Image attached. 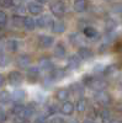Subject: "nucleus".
I'll use <instances>...</instances> for the list:
<instances>
[{
	"label": "nucleus",
	"instance_id": "nucleus-43",
	"mask_svg": "<svg viewBox=\"0 0 122 123\" xmlns=\"http://www.w3.org/2000/svg\"><path fill=\"white\" fill-rule=\"evenodd\" d=\"M83 123H95V121H94V119H90V118H88V119H85Z\"/></svg>",
	"mask_w": 122,
	"mask_h": 123
},
{
	"label": "nucleus",
	"instance_id": "nucleus-27",
	"mask_svg": "<svg viewBox=\"0 0 122 123\" xmlns=\"http://www.w3.org/2000/svg\"><path fill=\"white\" fill-rule=\"evenodd\" d=\"M84 35L88 38H95V37H97V31L93 26H86V27H84Z\"/></svg>",
	"mask_w": 122,
	"mask_h": 123
},
{
	"label": "nucleus",
	"instance_id": "nucleus-18",
	"mask_svg": "<svg viewBox=\"0 0 122 123\" xmlns=\"http://www.w3.org/2000/svg\"><path fill=\"white\" fill-rule=\"evenodd\" d=\"M74 110H75V106L70 101H67L60 106V113L64 115V116H70L74 112Z\"/></svg>",
	"mask_w": 122,
	"mask_h": 123
},
{
	"label": "nucleus",
	"instance_id": "nucleus-20",
	"mask_svg": "<svg viewBox=\"0 0 122 123\" xmlns=\"http://www.w3.org/2000/svg\"><path fill=\"white\" fill-rule=\"evenodd\" d=\"M53 54L56 58L58 59H63L67 54V50H65V47L63 43H57L56 47H54V50H53Z\"/></svg>",
	"mask_w": 122,
	"mask_h": 123
},
{
	"label": "nucleus",
	"instance_id": "nucleus-7",
	"mask_svg": "<svg viewBox=\"0 0 122 123\" xmlns=\"http://www.w3.org/2000/svg\"><path fill=\"white\" fill-rule=\"evenodd\" d=\"M52 18L48 14H45V15H41L37 20H36V25L39 27V28H47V27H51L52 26Z\"/></svg>",
	"mask_w": 122,
	"mask_h": 123
},
{
	"label": "nucleus",
	"instance_id": "nucleus-2",
	"mask_svg": "<svg viewBox=\"0 0 122 123\" xmlns=\"http://www.w3.org/2000/svg\"><path fill=\"white\" fill-rule=\"evenodd\" d=\"M7 80H9V84L14 86V87H17L22 84V81H24V76L22 74L20 73V71L17 70H13V71H10L9 75H7Z\"/></svg>",
	"mask_w": 122,
	"mask_h": 123
},
{
	"label": "nucleus",
	"instance_id": "nucleus-37",
	"mask_svg": "<svg viewBox=\"0 0 122 123\" xmlns=\"http://www.w3.org/2000/svg\"><path fill=\"white\" fill-rule=\"evenodd\" d=\"M35 123H48L47 122V115H38L35 119Z\"/></svg>",
	"mask_w": 122,
	"mask_h": 123
},
{
	"label": "nucleus",
	"instance_id": "nucleus-16",
	"mask_svg": "<svg viewBox=\"0 0 122 123\" xmlns=\"http://www.w3.org/2000/svg\"><path fill=\"white\" fill-rule=\"evenodd\" d=\"M78 55L80 59H84V60H89L90 58H93L94 57V53H93V50H91L90 48L83 46V47H80L79 50H78Z\"/></svg>",
	"mask_w": 122,
	"mask_h": 123
},
{
	"label": "nucleus",
	"instance_id": "nucleus-6",
	"mask_svg": "<svg viewBox=\"0 0 122 123\" xmlns=\"http://www.w3.org/2000/svg\"><path fill=\"white\" fill-rule=\"evenodd\" d=\"M65 76H67V71H65L63 68H56L53 71H51L49 79L52 80L53 83H57V81L63 80Z\"/></svg>",
	"mask_w": 122,
	"mask_h": 123
},
{
	"label": "nucleus",
	"instance_id": "nucleus-26",
	"mask_svg": "<svg viewBox=\"0 0 122 123\" xmlns=\"http://www.w3.org/2000/svg\"><path fill=\"white\" fill-rule=\"evenodd\" d=\"M73 6H74V10L77 12H84L88 9V3L84 1V0H77V1H74Z\"/></svg>",
	"mask_w": 122,
	"mask_h": 123
},
{
	"label": "nucleus",
	"instance_id": "nucleus-17",
	"mask_svg": "<svg viewBox=\"0 0 122 123\" xmlns=\"http://www.w3.org/2000/svg\"><path fill=\"white\" fill-rule=\"evenodd\" d=\"M70 90H72V94L79 98H81L84 96V85L80 83H74L70 85Z\"/></svg>",
	"mask_w": 122,
	"mask_h": 123
},
{
	"label": "nucleus",
	"instance_id": "nucleus-25",
	"mask_svg": "<svg viewBox=\"0 0 122 123\" xmlns=\"http://www.w3.org/2000/svg\"><path fill=\"white\" fill-rule=\"evenodd\" d=\"M116 27H117V21L115 18H107L105 21V30L107 33H112Z\"/></svg>",
	"mask_w": 122,
	"mask_h": 123
},
{
	"label": "nucleus",
	"instance_id": "nucleus-21",
	"mask_svg": "<svg viewBox=\"0 0 122 123\" xmlns=\"http://www.w3.org/2000/svg\"><path fill=\"white\" fill-rule=\"evenodd\" d=\"M5 48L9 50V52L15 53V52H17V50L20 49V42L16 41V39H9L7 42L5 43Z\"/></svg>",
	"mask_w": 122,
	"mask_h": 123
},
{
	"label": "nucleus",
	"instance_id": "nucleus-4",
	"mask_svg": "<svg viewBox=\"0 0 122 123\" xmlns=\"http://www.w3.org/2000/svg\"><path fill=\"white\" fill-rule=\"evenodd\" d=\"M38 68L39 70H45V71H53V63L48 57H41L38 59Z\"/></svg>",
	"mask_w": 122,
	"mask_h": 123
},
{
	"label": "nucleus",
	"instance_id": "nucleus-40",
	"mask_svg": "<svg viewBox=\"0 0 122 123\" xmlns=\"http://www.w3.org/2000/svg\"><path fill=\"white\" fill-rule=\"evenodd\" d=\"M48 123H65V121L62 117H53L51 121H48Z\"/></svg>",
	"mask_w": 122,
	"mask_h": 123
},
{
	"label": "nucleus",
	"instance_id": "nucleus-47",
	"mask_svg": "<svg viewBox=\"0 0 122 123\" xmlns=\"http://www.w3.org/2000/svg\"><path fill=\"white\" fill-rule=\"evenodd\" d=\"M118 87H120V89L122 90V80H121V81H120V83H118Z\"/></svg>",
	"mask_w": 122,
	"mask_h": 123
},
{
	"label": "nucleus",
	"instance_id": "nucleus-45",
	"mask_svg": "<svg viewBox=\"0 0 122 123\" xmlns=\"http://www.w3.org/2000/svg\"><path fill=\"white\" fill-rule=\"evenodd\" d=\"M3 42H1V39H0V54H1V50H3Z\"/></svg>",
	"mask_w": 122,
	"mask_h": 123
},
{
	"label": "nucleus",
	"instance_id": "nucleus-28",
	"mask_svg": "<svg viewBox=\"0 0 122 123\" xmlns=\"http://www.w3.org/2000/svg\"><path fill=\"white\" fill-rule=\"evenodd\" d=\"M11 101V94H10L9 91H0V104L1 105H6L9 102Z\"/></svg>",
	"mask_w": 122,
	"mask_h": 123
},
{
	"label": "nucleus",
	"instance_id": "nucleus-39",
	"mask_svg": "<svg viewBox=\"0 0 122 123\" xmlns=\"http://www.w3.org/2000/svg\"><path fill=\"white\" fill-rule=\"evenodd\" d=\"M104 70H105V67L103 64H96L94 67V71H95V73H104Z\"/></svg>",
	"mask_w": 122,
	"mask_h": 123
},
{
	"label": "nucleus",
	"instance_id": "nucleus-15",
	"mask_svg": "<svg viewBox=\"0 0 122 123\" xmlns=\"http://www.w3.org/2000/svg\"><path fill=\"white\" fill-rule=\"evenodd\" d=\"M11 113H13L14 117H25L26 106H24L22 104H15L13 106V108H11Z\"/></svg>",
	"mask_w": 122,
	"mask_h": 123
},
{
	"label": "nucleus",
	"instance_id": "nucleus-44",
	"mask_svg": "<svg viewBox=\"0 0 122 123\" xmlns=\"http://www.w3.org/2000/svg\"><path fill=\"white\" fill-rule=\"evenodd\" d=\"M109 123H122L121 121H118V119H111Z\"/></svg>",
	"mask_w": 122,
	"mask_h": 123
},
{
	"label": "nucleus",
	"instance_id": "nucleus-3",
	"mask_svg": "<svg viewBox=\"0 0 122 123\" xmlns=\"http://www.w3.org/2000/svg\"><path fill=\"white\" fill-rule=\"evenodd\" d=\"M51 12H52L56 17H62L65 12V5L62 1H53L49 4Z\"/></svg>",
	"mask_w": 122,
	"mask_h": 123
},
{
	"label": "nucleus",
	"instance_id": "nucleus-5",
	"mask_svg": "<svg viewBox=\"0 0 122 123\" xmlns=\"http://www.w3.org/2000/svg\"><path fill=\"white\" fill-rule=\"evenodd\" d=\"M41 75V70L38 67H30L27 69V80L30 83H37L39 80Z\"/></svg>",
	"mask_w": 122,
	"mask_h": 123
},
{
	"label": "nucleus",
	"instance_id": "nucleus-24",
	"mask_svg": "<svg viewBox=\"0 0 122 123\" xmlns=\"http://www.w3.org/2000/svg\"><path fill=\"white\" fill-rule=\"evenodd\" d=\"M88 107H89V101L86 98H84V97L78 98L77 104H75V108L78 112H85Z\"/></svg>",
	"mask_w": 122,
	"mask_h": 123
},
{
	"label": "nucleus",
	"instance_id": "nucleus-46",
	"mask_svg": "<svg viewBox=\"0 0 122 123\" xmlns=\"http://www.w3.org/2000/svg\"><path fill=\"white\" fill-rule=\"evenodd\" d=\"M68 123H79V122H78L77 119H70V121H69Z\"/></svg>",
	"mask_w": 122,
	"mask_h": 123
},
{
	"label": "nucleus",
	"instance_id": "nucleus-36",
	"mask_svg": "<svg viewBox=\"0 0 122 123\" xmlns=\"http://www.w3.org/2000/svg\"><path fill=\"white\" fill-rule=\"evenodd\" d=\"M0 6L5 7V9L13 7L14 6V1H11V0H1V1H0Z\"/></svg>",
	"mask_w": 122,
	"mask_h": 123
},
{
	"label": "nucleus",
	"instance_id": "nucleus-30",
	"mask_svg": "<svg viewBox=\"0 0 122 123\" xmlns=\"http://www.w3.org/2000/svg\"><path fill=\"white\" fill-rule=\"evenodd\" d=\"M99 117L101 118V121H103L104 123H109L110 122V111L106 110V108L101 110L100 113H99Z\"/></svg>",
	"mask_w": 122,
	"mask_h": 123
},
{
	"label": "nucleus",
	"instance_id": "nucleus-38",
	"mask_svg": "<svg viewBox=\"0 0 122 123\" xmlns=\"http://www.w3.org/2000/svg\"><path fill=\"white\" fill-rule=\"evenodd\" d=\"M7 119V115L3 107H0V123H5Z\"/></svg>",
	"mask_w": 122,
	"mask_h": 123
},
{
	"label": "nucleus",
	"instance_id": "nucleus-48",
	"mask_svg": "<svg viewBox=\"0 0 122 123\" xmlns=\"http://www.w3.org/2000/svg\"><path fill=\"white\" fill-rule=\"evenodd\" d=\"M121 21H122V15H121Z\"/></svg>",
	"mask_w": 122,
	"mask_h": 123
},
{
	"label": "nucleus",
	"instance_id": "nucleus-42",
	"mask_svg": "<svg viewBox=\"0 0 122 123\" xmlns=\"http://www.w3.org/2000/svg\"><path fill=\"white\" fill-rule=\"evenodd\" d=\"M5 85V76L3 74H0V87H3Z\"/></svg>",
	"mask_w": 122,
	"mask_h": 123
},
{
	"label": "nucleus",
	"instance_id": "nucleus-13",
	"mask_svg": "<svg viewBox=\"0 0 122 123\" xmlns=\"http://www.w3.org/2000/svg\"><path fill=\"white\" fill-rule=\"evenodd\" d=\"M25 98H26V91L22 89H15L11 94V100L15 104H21Z\"/></svg>",
	"mask_w": 122,
	"mask_h": 123
},
{
	"label": "nucleus",
	"instance_id": "nucleus-9",
	"mask_svg": "<svg viewBox=\"0 0 122 123\" xmlns=\"http://www.w3.org/2000/svg\"><path fill=\"white\" fill-rule=\"evenodd\" d=\"M30 64H31V58L27 54H20L16 58V65L21 69H27L30 68Z\"/></svg>",
	"mask_w": 122,
	"mask_h": 123
},
{
	"label": "nucleus",
	"instance_id": "nucleus-14",
	"mask_svg": "<svg viewBox=\"0 0 122 123\" xmlns=\"http://www.w3.org/2000/svg\"><path fill=\"white\" fill-rule=\"evenodd\" d=\"M51 30H52L53 33H63L65 31V24L63 20H54L52 22V26H51Z\"/></svg>",
	"mask_w": 122,
	"mask_h": 123
},
{
	"label": "nucleus",
	"instance_id": "nucleus-12",
	"mask_svg": "<svg viewBox=\"0 0 122 123\" xmlns=\"http://www.w3.org/2000/svg\"><path fill=\"white\" fill-rule=\"evenodd\" d=\"M93 90H96L97 91H104L106 87H107V81L104 79V78H94V81L90 86Z\"/></svg>",
	"mask_w": 122,
	"mask_h": 123
},
{
	"label": "nucleus",
	"instance_id": "nucleus-22",
	"mask_svg": "<svg viewBox=\"0 0 122 123\" xmlns=\"http://www.w3.org/2000/svg\"><path fill=\"white\" fill-rule=\"evenodd\" d=\"M69 96H70V92H69L68 89H59V90L56 92V97H57V100L63 101V104L68 101Z\"/></svg>",
	"mask_w": 122,
	"mask_h": 123
},
{
	"label": "nucleus",
	"instance_id": "nucleus-34",
	"mask_svg": "<svg viewBox=\"0 0 122 123\" xmlns=\"http://www.w3.org/2000/svg\"><path fill=\"white\" fill-rule=\"evenodd\" d=\"M117 70V68H116V65H114V64H111V65H107V67H105V70H104V75L105 76H109V75H112L115 71Z\"/></svg>",
	"mask_w": 122,
	"mask_h": 123
},
{
	"label": "nucleus",
	"instance_id": "nucleus-1",
	"mask_svg": "<svg viewBox=\"0 0 122 123\" xmlns=\"http://www.w3.org/2000/svg\"><path fill=\"white\" fill-rule=\"evenodd\" d=\"M94 97H95V101L97 102V104H99L100 106H104V107L109 106L110 102H111V95L109 94L107 91H105V90H104V91H97V92H95Z\"/></svg>",
	"mask_w": 122,
	"mask_h": 123
},
{
	"label": "nucleus",
	"instance_id": "nucleus-31",
	"mask_svg": "<svg viewBox=\"0 0 122 123\" xmlns=\"http://www.w3.org/2000/svg\"><path fill=\"white\" fill-rule=\"evenodd\" d=\"M24 18H25V17H22V16L14 15L13 18H11L13 25H14L15 27H21V26H24Z\"/></svg>",
	"mask_w": 122,
	"mask_h": 123
},
{
	"label": "nucleus",
	"instance_id": "nucleus-10",
	"mask_svg": "<svg viewBox=\"0 0 122 123\" xmlns=\"http://www.w3.org/2000/svg\"><path fill=\"white\" fill-rule=\"evenodd\" d=\"M80 67V58L78 54H72L67 59V68L70 70H77Z\"/></svg>",
	"mask_w": 122,
	"mask_h": 123
},
{
	"label": "nucleus",
	"instance_id": "nucleus-23",
	"mask_svg": "<svg viewBox=\"0 0 122 123\" xmlns=\"http://www.w3.org/2000/svg\"><path fill=\"white\" fill-rule=\"evenodd\" d=\"M36 20L31 16H26L24 18V27L27 30V31H33L36 28Z\"/></svg>",
	"mask_w": 122,
	"mask_h": 123
},
{
	"label": "nucleus",
	"instance_id": "nucleus-33",
	"mask_svg": "<svg viewBox=\"0 0 122 123\" xmlns=\"http://www.w3.org/2000/svg\"><path fill=\"white\" fill-rule=\"evenodd\" d=\"M83 85L84 86H88V87H90L91 86V84H93V81H94V76H91V75H89V74H85L84 76H83Z\"/></svg>",
	"mask_w": 122,
	"mask_h": 123
},
{
	"label": "nucleus",
	"instance_id": "nucleus-41",
	"mask_svg": "<svg viewBox=\"0 0 122 123\" xmlns=\"http://www.w3.org/2000/svg\"><path fill=\"white\" fill-rule=\"evenodd\" d=\"M13 122L14 123H26L27 119L25 117H13Z\"/></svg>",
	"mask_w": 122,
	"mask_h": 123
},
{
	"label": "nucleus",
	"instance_id": "nucleus-11",
	"mask_svg": "<svg viewBox=\"0 0 122 123\" xmlns=\"http://www.w3.org/2000/svg\"><path fill=\"white\" fill-rule=\"evenodd\" d=\"M27 10H28V12L33 15V16H38L42 14V5H41L38 1H31V3H28L27 4Z\"/></svg>",
	"mask_w": 122,
	"mask_h": 123
},
{
	"label": "nucleus",
	"instance_id": "nucleus-29",
	"mask_svg": "<svg viewBox=\"0 0 122 123\" xmlns=\"http://www.w3.org/2000/svg\"><path fill=\"white\" fill-rule=\"evenodd\" d=\"M58 111H60V107L56 104H51L48 107H47V116H54Z\"/></svg>",
	"mask_w": 122,
	"mask_h": 123
},
{
	"label": "nucleus",
	"instance_id": "nucleus-8",
	"mask_svg": "<svg viewBox=\"0 0 122 123\" xmlns=\"http://www.w3.org/2000/svg\"><path fill=\"white\" fill-rule=\"evenodd\" d=\"M54 43V38L48 35H39L38 36V46L41 48H49Z\"/></svg>",
	"mask_w": 122,
	"mask_h": 123
},
{
	"label": "nucleus",
	"instance_id": "nucleus-19",
	"mask_svg": "<svg viewBox=\"0 0 122 123\" xmlns=\"http://www.w3.org/2000/svg\"><path fill=\"white\" fill-rule=\"evenodd\" d=\"M69 42H70V44H72L73 47H78V48H80L81 46V43H83V39H81V36H80V33H78V32H73V33H70L69 35Z\"/></svg>",
	"mask_w": 122,
	"mask_h": 123
},
{
	"label": "nucleus",
	"instance_id": "nucleus-35",
	"mask_svg": "<svg viewBox=\"0 0 122 123\" xmlns=\"http://www.w3.org/2000/svg\"><path fill=\"white\" fill-rule=\"evenodd\" d=\"M7 24V15L4 11H0V30L5 27Z\"/></svg>",
	"mask_w": 122,
	"mask_h": 123
},
{
	"label": "nucleus",
	"instance_id": "nucleus-32",
	"mask_svg": "<svg viewBox=\"0 0 122 123\" xmlns=\"http://www.w3.org/2000/svg\"><path fill=\"white\" fill-rule=\"evenodd\" d=\"M10 63V57L5 53H1L0 54V68H5L7 67Z\"/></svg>",
	"mask_w": 122,
	"mask_h": 123
}]
</instances>
